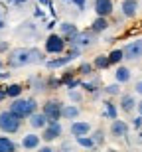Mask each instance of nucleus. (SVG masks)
Instances as JSON below:
<instances>
[{
	"mask_svg": "<svg viewBox=\"0 0 142 152\" xmlns=\"http://www.w3.org/2000/svg\"><path fill=\"white\" fill-rule=\"evenodd\" d=\"M111 134L114 138H122V136L128 134V124L125 121H119V118H113V123H111Z\"/></svg>",
	"mask_w": 142,
	"mask_h": 152,
	"instance_id": "10",
	"label": "nucleus"
},
{
	"mask_svg": "<svg viewBox=\"0 0 142 152\" xmlns=\"http://www.w3.org/2000/svg\"><path fill=\"white\" fill-rule=\"evenodd\" d=\"M69 2H73V4H77V6L81 8V10L85 8V0H69Z\"/></svg>",
	"mask_w": 142,
	"mask_h": 152,
	"instance_id": "31",
	"label": "nucleus"
},
{
	"mask_svg": "<svg viewBox=\"0 0 142 152\" xmlns=\"http://www.w3.org/2000/svg\"><path fill=\"white\" fill-rule=\"evenodd\" d=\"M91 65H89V63H81V67H79V71H81V73H85V75H89V73H91Z\"/></svg>",
	"mask_w": 142,
	"mask_h": 152,
	"instance_id": "29",
	"label": "nucleus"
},
{
	"mask_svg": "<svg viewBox=\"0 0 142 152\" xmlns=\"http://www.w3.org/2000/svg\"><path fill=\"white\" fill-rule=\"evenodd\" d=\"M120 8H122V14L126 18H134L138 12V0H122Z\"/></svg>",
	"mask_w": 142,
	"mask_h": 152,
	"instance_id": "13",
	"label": "nucleus"
},
{
	"mask_svg": "<svg viewBox=\"0 0 142 152\" xmlns=\"http://www.w3.org/2000/svg\"><path fill=\"white\" fill-rule=\"evenodd\" d=\"M125 51V59H140L142 57V39H134L130 44L122 48Z\"/></svg>",
	"mask_w": 142,
	"mask_h": 152,
	"instance_id": "7",
	"label": "nucleus"
},
{
	"mask_svg": "<svg viewBox=\"0 0 142 152\" xmlns=\"http://www.w3.org/2000/svg\"><path fill=\"white\" fill-rule=\"evenodd\" d=\"M109 28V22L105 16H97V20L91 24V32L93 34H101V32H105V30Z\"/></svg>",
	"mask_w": 142,
	"mask_h": 152,
	"instance_id": "17",
	"label": "nucleus"
},
{
	"mask_svg": "<svg viewBox=\"0 0 142 152\" xmlns=\"http://www.w3.org/2000/svg\"><path fill=\"white\" fill-rule=\"evenodd\" d=\"M113 10H114L113 0H95V12H97V16L109 18L111 14H113Z\"/></svg>",
	"mask_w": 142,
	"mask_h": 152,
	"instance_id": "8",
	"label": "nucleus"
},
{
	"mask_svg": "<svg viewBox=\"0 0 142 152\" xmlns=\"http://www.w3.org/2000/svg\"><path fill=\"white\" fill-rule=\"evenodd\" d=\"M91 42H93V32H81V34H77L69 44L73 45V48L83 50V48H87V45H91Z\"/></svg>",
	"mask_w": 142,
	"mask_h": 152,
	"instance_id": "9",
	"label": "nucleus"
},
{
	"mask_svg": "<svg viewBox=\"0 0 142 152\" xmlns=\"http://www.w3.org/2000/svg\"><path fill=\"white\" fill-rule=\"evenodd\" d=\"M10 111L14 115H18L20 118H30V115L38 111V103H36V99H20V97H16L10 105Z\"/></svg>",
	"mask_w": 142,
	"mask_h": 152,
	"instance_id": "2",
	"label": "nucleus"
},
{
	"mask_svg": "<svg viewBox=\"0 0 142 152\" xmlns=\"http://www.w3.org/2000/svg\"><path fill=\"white\" fill-rule=\"evenodd\" d=\"M69 130H71L73 136H83V134H89L91 132V124L85 123V121H73Z\"/></svg>",
	"mask_w": 142,
	"mask_h": 152,
	"instance_id": "11",
	"label": "nucleus"
},
{
	"mask_svg": "<svg viewBox=\"0 0 142 152\" xmlns=\"http://www.w3.org/2000/svg\"><path fill=\"white\" fill-rule=\"evenodd\" d=\"M134 91H136L138 95H142V81H138V83L134 85Z\"/></svg>",
	"mask_w": 142,
	"mask_h": 152,
	"instance_id": "32",
	"label": "nucleus"
},
{
	"mask_svg": "<svg viewBox=\"0 0 142 152\" xmlns=\"http://www.w3.org/2000/svg\"><path fill=\"white\" fill-rule=\"evenodd\" d=\"M69 99H71V101H75V103H79L81 101V93H77V91H73V89H69Z\"/></svg>",
	"mask_w": 142,
	"mask_h": 152,
	"instance_id": "28",
	"label": "nucleus"
},
{
	"mask_svg": "<svg viewBox=\"0 0 142 152\" xmlns=\"http://www.w3.org/2000/svg\"><path fill=\"white\" fill-rule=\"evenodd\" d=\"M59 30H61V36L65 39H67V42H71V39L75 38V36L79 34V30L75 28L73 24H69V22H65V24H61V26H59Z\"/></svg>",
	"mask_w": 142,
	"mask_h": 152,
	"instance_id": "16",
	"label": "nucleus"
},
{
	"mask_svg": "<svg viewBox=\"0 0 142 152\" xmlns=\"http://www.w3.org/2000/svg\"><path fill=\"white\" fill-rule=\"evenodd\" d=\"M2 65H4V63H2V59H0V69H2Z\"/></svg>",
	"mask_w": 142,
	"mask_h": 152,
	"instance_id": "40",
	"label": "nucleus"
},
{
	"mask_svg": "<svg viewBox=\"0 0 142 152\" xmlns=\"http://www.w3.org/2000/svg\"><path fill=\"white\" fill-rule=\"evenodd\" d=\"M8 50V44L6 42H0V51H6Z\"/></svg>",
	"mask_w": 142,
	"mask_h": 152,
	"instance_id": "33",
	"label": "nucleus"
},
{
	"mask_svg": "<svg viewBox=\"0 0 142 152\" xmlns=\"http://www.w3.org/2000/svg\"><path fill=\"white\" fill-rule=\"evenodd\" d=\"M12 4H24V2H28V0H10Z\"/></svg>",
	"mask_w": 142,
	"mask_h": 152,
	"instance_id": "35",
	"label": "nucleus"
},
{
	"mask_svg": "<svg viewBox=\"0 0 142 152\" xmlns=\"http://www.w3.org/2000/svg\"><path fill=\"white\" fill-rule=\"evenodd\" d=\"M14 150H16V142L8 136H0V152H14Z\"/></svg>",
	"mask_w": 142,
	"mask_h": 152,
	"instance_id": "20",
	"label": "nucleus"
},
{
	"mask_svg": "<svg viewBox=\"0 0 142 152\" xmlns=\"http://www.w3.org/2000/svg\"><path fill=\"white\" fill-rule=\"evenodd\" d=\"M20 126H22V118L18 117V115H14L10 109L0 113V130H2V132L16 134L18 130H20Z\"/></svg>",
	"mask_w": 142,
	"mask_h": 152,
	"instance_id": "3",
	"label": "nucleus"
},
{
	"mask_svg": "<svg viewBox=\"0 0 142 152\" xmlns=\"http://www.w3.org/2000/svg\"><path fill=\"white\" fill-rule=\"evenodd\" d=\"M111 63H109V56H97L95 57V67L97 69H107Z\"/></svg>",
	"mask_w": 142,
	"mask_h": 152,
	"instance_id": "24",
	"label": "nucleus"
},
{
	"mask_svg": "<svg viewBox=\"0 0 142 152\" xmlns=\"http://www.w3.org/2000/svg\"><path fill=\"white\" fill-rule=\"evenodd\" d=\"M63 132L61 124H59V121H50V123L44 126V134H42V138L46 142H53L55 138H59Z\"/></svg>",
	"mask_w": 142,
	"mask_h": 152,
	"instance_id": "6",
	"label": "nucleus"
},
{
	"mask_svg": "<svg viewBox=\"0 0 142 152\" xmlns=\"http://www.w3.org/2000/svg\"><path fill=\"white\" fill-rule=\"evenodd\" d=\"M47 123H50V118L44 113H38V111H36V113L30 115V126H32V129H44Z\"/></svg>",
	"mask_w": 142,
	"mask_h": 152,
	"instance_id": "12",
	"label": "nucleus"
},
{
	"mask_svg": "<svg viewBox=\"0 0 142 152\" xmlns=\"http://www.w3.org/2000/svg\"><path fill=\"white\" fill-rule=\"evenodd\" d=\"M105 91H107L109 95H119L120 87H119V85H117V83H114V85H109V87H107V89H105Z\"/></svg>",
	"mask_w": 142,
	"mask_h": 152,
	"instance_id": "27",
	"label": "nucleus"
},
{
	"mask_svg": "<svg viewBox=\"0 0 142 152\" xmlns=\"http://www.w3.org/2000/svg\"><path fill=\"white\" fill-rule=\"evenodd\" d=\"M40 140H42V136L34 134V132H30V134H24L22 146L28 148V150H34V148H40Z\"/></svg>",
	"mask_w": 142,
	"mask_h": 152,
	"instance_id": "14",
	"label": "nucleus"
},
{
	"mask_svg": "<svg viewBox=\"0 0 142 152\" xmlns=\"http://www.w3.org/2000/svg\"><path fill=\"white\" fill-rule=\"evenodd\" d=\"M138 142H142V132H140V134H138Z\"/></svg>",
	"mask_w": 142,
	"mask_h": 152,
	"instance_id": "38",
	"label": "nucleus"
},
{
	"mask_svg": "<svg viewBox=\"0 0 142 152\" xmlns=\"http://www.w3.org/2000/svg\"><path fill=\"white\" fill-rule=\"evenodd\" d=\"M61 111H63V105L57 101V99L46 101L44 103V109H42V113L46 115L50 121H59V118H61Z\"/></svg>",
	"mask_w": 142,
	"mask_h": 152,
	"instance_id": "5",
	"label": "nucleus"
},
{
	"mask_svg": "<svg viewBox=\"0 0 142 152\" xmlns=\"http://www.w3.org/2000/svg\"><path fill=\"white\" fill-rule=\"evenodd\" d=\"M105 117H109L111 121H113V118H117V107H114L111 101L105 103Z\"/></svg>",
	"mask_w": 142,
	"mask_h": 152,
	"instance_id": "25",
	"label": "nucleus"
},
{
	"mask_svg": "<svg viewBox=\"0 0 142 152\" xmlns=\"http://www.w3.org/2000/svg\"><path fill=\"white\" fill-rule=\"evenodd\" d=\"M136 109H138V115H142V101L136 103Z\"/></svg>",
	"mask_w": 142,
	"mask_h": 152,
	"instance_id": "34",
	"label": "nucleus"
},
{
	"mask_svg": "<svg viewBox=\"0 0 142 152\" xmlns=\"http://www.w3.org/2000/svg\"><path fill=\"white\" fill-rule=\"evenodd\" d=\"M122 59H125V51L122 50H113L109 53V63H111V65H117V63H120Z\"/></svg>",
	"mask_w": 142,
	"mask_h": 152,
	"instance_id": "23",
	"label": "nucleus"
},
{
	"mask_svg": "<svg viewBox=\"0 0 142 152\" xmlns=\"http://www.w3.org/2000/svg\"><path fill=\"white\" fill-rule=\"evenodd\" d=\"M32 63H44V53L36 48H18V50H12L8 56L10 67H26Z\"/></svg>",
	"mask_w": 142,
	"mask_h": 152,
	"instance_id": "1",
	"label": "nucleus"
},
{
	"mask_svg": "<svg viewBox=\"0 0 142 152\" xmlns=\"http://www.w3.org/2000/svg\"><path fill=\"white\" fill-rule=\"evenodd\" d=\"M40 2H44V4H51L50 0H40Z\"/></svg>",
	"mask_w": 142,
	"mask_h": 152,
	"instance_id": "37",
	"label": "nucleus"
},
{
	"mask_svg": "<svg viewBox=\"0 0 142 152\" xmlns=\"http://www.w3.org/2000/svg\"><path fill=\"white\" fill-rule=\"evenodd\" d=\"M136 109V99L134 95H122L120 97V111L122 113H132Z\"/></svg>",
	"mask_w": 142,
	"mask_h": 152,
	"instance_id": "15",
	"label": "nucleus"
},
{
	"mask_svg": "<svg viewBox=\"0 0 142 152\" xmlns=\"http://www.w3.org/2000/svg\"><path fill=\"white\" fill-rule=\"evenodd\" d=\"M67 45V39L63 38L61 34H50L46 39V51L47 53H63Z\"/></svg>",
	"mask_w": 142,
	"mask_h": 152,
	"instance_id": "4",
	"label": "nucleus"
},
{
	"mask_svg": "<svg viewBox=\"0 0 142 152\" xmlns=\"http://www.w3.org/2000/svg\"><path fill=\"white\" fill-rule=\"evenodd\" d=\"M4 99H6V91L0 89V101H4Z\"/></svg>",
	"mask_w": 142,
	"mask_h": 152,
	"instance_id": "36",
	"label": "nucleus"
},
{
	"mask_svg": "<svg viewBox=\"0 0 142 152\" xmlns=\"http://www.w3.org/2000/svg\"><path fill=\"white\" fill-rule=\"evenodd\" d=\"M132 124H134L136 129H140V126H142V115H138L136 118H132Z\"/></svg>",
	"mask_w": 142,
	"mask_h": 152,
	"instance_id": "30",
	"label": "nucleus"
},
{
	"mask_svg": "<svg viewBox=\"0 0 142 152\" xmlns=\"http://www.w3.org/2000/svg\"><path fill=\"white\" fill-rule=\"evenodd\" d=\"M61 117L67 118V121H75V118L79 117V107H75V105H63Z\"/></svg>",
	"mask_w": 142,
	"mask_h": 152,
	"instance_id": "18",
	"label": "nucleus"
},
{
	"mask_svg": "<svg viewBox=\"0 0 142 152\" xmlns=\"http://www.w3.org/2000/svg\"><path fill=\"white\" fill-rule=\"evenodd\" d=\"M114 77H117V83H128L130 77H132V73H130V69H128V67H122V65H120V67L117 69Z\"/></svg>",
	"mask_w": 142,
	"mask_h": 152,
	"instance_id": "19",
	"label": "nucleus"
},
{
	"mask_svg": "<svg viewBox=\"0 0 142 152\" xmlns=\"http://www.w3.org/2000/svg\"><path fill=\"white\" fill-rule=\"evenodd\" d=\"M93 140H95L97 144H103V140H105V136H103V130H95V132H93Z\"/></svg>",
	"mask_w": 142,
	"mask_h": 152,
	"instance_id": "26",
	"label": "nucleus"
},
{
	"mask_svg": "<svg viewBox=\"0 0 142 152\" xmlns=\"http://www.w3.org/2000/svg\"><path fill=\"white\" fill-rule=\"evenodd\" d=\"M75 140H77V144H79V146H83V148H95V146H97V142L93 140V136L89 138L87 134H83V136H75Z\"/></svg>",
	"mask_w": 142,
	"mask_h": 152,
	"instance_id": "22",
	"label": "nucleus"
},
{
	"mask_svg": "<svg viewBox=\"0 0 142 152\" xmlns=\"http://www.w3.org/2000/svg\"><path fill=\"white\" fill-rule=\"evenodd\" d=\"M6 97H12V99H16V97H20L22 95V85H18V83H12V85H8V87H6Z\"/></svg>",
	"mask_w": 142,
	"mask_h": 152,
	"instance_id": "21",
	"label": "nucleus"
},
{
	"mask_svg": "<svg viewBox=\"0 0 142 152\" xmlns=\"http://www.w3.org/2000/svg\"><path fill=\"white\" fill-rule=\"evenodd\" d=\"M2 28H4V22H2V20H0V30H2Z\"/></svg>",
	"mask_w": 142,
	"mask_h": 152,
	"instance_id": "39",
	"label": "nucleus"
}]
</instances>
